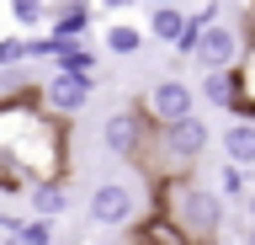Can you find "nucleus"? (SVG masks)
Segmentation results:
<instances>
[{"mask_svg": "<svg viewBox=\"0 0 255 245\" xmlns=\"http://www.w3.org/2000/svg\"><path fill=\"white\" fill-rule=\"evenodd\" d=\"M0 155L27 181L69 171V128L59 112L43 107L37 85H16L11 96H0Z\"/></svg>", "mask_w": 255, "mask_h": 245, "instance_id": "1", "label": "nucleus"}, {"mask_svg": "<svg viewBox=\"0 0 255 245\" xmlns=\"http://www.w3.org/2000/svg\"><path fill=\"white\" fill-rule=\"evenodd\" d=\"M154 213H165L170 224H181L197 245H213L223 235V219H229V197L218 187H207L186 171V176H159L154 181Z\"/></svg>", "mask_w": 255, "mask_h": 245, "instance_id": "2", "label": "nucleus"}, {"mask_svg": "<svg viewBox=\"0 0 255 245\" xmlns=\"http://www.w3.org/2000/svg\"><path fill=\"white\" fill-rule=\"evenodd\" d=\"M207 144H213L207 117L202 112H186V117H175V123H154L133 165H138L149 181H159V176H186V171L202 165Z\"/></svg>", "mask_w": 255, "mask_h": 245, "instance_id": "3", "label": "nucleus"}, {"mask_svg": "<svg viewBox=\"0 0 255 245\" xmlns=\"http://www.w3.org/2000/svg\"><path fill=\"white\" fill-rule=\"evenodd\" d=\"M37 96H43L48 112H59L64 123H69V117H80L85 107H91V96H96V75H85V69H53V75L37 85Z\"/></svg>", "mask_w": 255, "mask_h": 245, "instance_id": "4", "label": "nucleus"}, {"mask_svg": "<svg viewBox=\"0 0 255 245\" xmlns=\"http://www.w3.org/2000/svg\"><path fill=\"white\" fill-rule=\"evenodd\" d=\"M149 128H154V123H149L143 107H117V112H107V123H101V144H107V155H117V160H138Z\"/></svg>", "mask_w": 255, "mask_h": 245, "instance_id": "5", "label": "nucleus"}, {"mask_svg": "<svg viewBox=\"0 0 255 245\" xmlns=\"http://www.w3.org/2000/svg\"><path fill=\"white\" fill-rule=\"evenodd\" d=\"M138 107L149 112V123H175V117L197 112V85H186L181 75H165V80H154L143 91Z\"/></svg>", "mask_w": 255, "mask_h": 245, "instance_id": "6", "label": "nucleus"}, {"mask_svg": "<svg viewBox=\"0 0 255 245\" xmlns=\"http://www.w3.org/2000/svg\"><path fill=\"white\" fill-rule=\"evenodd\" d=\"M91 219L101 229H128L138 219V192H133L128 181H101L91 192Z\"/></svg>", "mask_w": 255, "mask_h": 245, "instance_id": "7", "label": "nucleus"}, {"mask_svg": "<svg viewBox=\"0 0 255 245\" xmlns=\"http://www.w3.org/2000/svg\"><path fill=\"white\" fill-rule=\"evenodd\" d=\"M239 53H245V32L239 27H229V21H207L202 37H197V64L202 69H234L239 64Z\"/></svg>", "mask_w": 255, "mask_h": 245, "instance_id": "8", "label": "nucleus"}, {"mask_svg": "<svg viewBox=\"0 0 255 245\" xmlns=\"http://www.w3.org/2000/svg\"><path fill=\"white\" fill-rule=\"evenodd\" d=\"M197 101L213 107V112H234V107H239V75H234V69H202Z\"/></svg>", "mask_w": 255, "mask_h": 245, "instance_id": "9", "label": "nucleus"}, {"mask_svg": "<svg viewBox=\"0 0 255 245\" xmlns=\"http://www.w3.org/2000/svg\"><path fill=\"white\" fill-rule=\"evenodd\" d=\"M218 144H223V160H239L245 171L255 165V117L234 112V123L218 133Z\"/></svg>", "mask_w": 255, "mask_h": 245, "instance_id": "10", "label": "nucleus"}, {"mask_svg": "<svg viewBox=\"0 0 255 245\" xmlns=\"http://www.w3.org/2000/svg\"><path fill=\"white\" fill-rule=\"evenodd\" d=\"M96 21V5H85V0H64V5H53L48 11V32L59 37H85Z\"/></svg>", "mask_w": 255, "mask_h": 245, "instance_id": "11", "label": "nucleus"}, {"mask_svg": "<svg viewBox=\"0 0 255 245\" xmlns=\"http://www.w3.org/2000/svg\"><path fill=\"white\" fill-rule=\"evenodd\" d=\"M27 203H32V213H43V219H59V213L69 208V187H64V176L27 181Z\"/></svg>", "mask_w": 255, "mask_h": 245, "instance_id": "12", "label": "nucleus"}, {"mask_svg": "<svg viewBox=\"0 0 255 245\" xmlns=\"http://www.w3.org/2000/svg\"><path fill=\"white\" fill-rule=\"evenodd\" d=\"M133 229H138V245H197L181 224H170L165 213H149V219H133Z\"/></svg>", "mask_w": 255, "mask_h": 245, "instance_id": "13", "label": "nucleus"}, {"mask_svg": "<svg viewBox=\"0 0 255 245\" xmlns=\"http://www.w3.org/2000/svg\"><path fill=\"white\" fill-rule=\"evenodd\" d=\"M181 27H186V11H181V0H175V5H149V27H143V32L154 37V43L175 48V37H181Z\"/></svg>", "mask_w": 255, "mask_h": 245, "instance_id": "14", "label": "nucleus"}, {"mask_svg": "<svg viewBox=\"0 0 255 245\" xmlns=\"http://www.w3.org/2000/svg\"><path fill=\"white\" fill-rule=\"evenodd\" d=\"M101 43H107V53H117V59H133V53H143L149 32H143V27H133V21H107Z\"/></svg>", "mask_w": 255, "mask_h": 245, "instance_id": "15", "label": "nucleus"}, {"mask_svg": "<svg viewBox=\"0 0 255 245\" xmlns=\"http://www.w3.org/2000/svg\"><path fill=\"white\" fill-rule=\"evenodd\" d=\"M59 37V32H53ZM96 64H101V53L85 48V37H59V48H53V69H85V75H96Z\"/></svg>", "mask_w": 255, "mask_h": 245, "instance_id": "16", "label": "nucleus"}, {"mask_svg": "<svg viewBox=\"0 0 255 245\" xmlns=\"http://www.w3.org/2000/svg\"><path fill=\"white\" fill-rule=\"evenodd\" d=\"M234 75H239V107H234V112L255 117V48H245V53H239Z\"/></svg>", "mask_w": 255, "mask_h": 245, "instance_id": "17", "label": "nucleus"}, {"mask_svg": "<svg viewBox=\"0 0 255 245\" xmlns=\"http://www.w3.org/2000/svg\"><path fill=\"white\" fill-rule=\"evenodd\" d=\"M213 176H218V181H213V187H218V192L229 197V203H234V197H245V192H250V176H245V165H239V160H223L218 171H213Z\"/></svg>", "mask_w": 255, "mask_h": 245, "instance_id": "18", "label": "nucleus"}, {"mask_svg": "<svg viewBox=\"0 0 255 245\" xmlns=\"http://www.w3.org/2000/svg\"><path fill=\"white\" fill-rule=\"evenodd\" d=\"M5 11H11L16 27H48V0H5Z\"/></svg>", "mask_w": 255, "mask_h": 245, "instance_id": "19", "label": "nucleus"}, {"mask_svg": "<svg viewBox=\"0 0 255 245\" xmlns=\"http://www.w3.org/2000/svg\"><path fill=\"white\" fill-rule=\"evenodd\" d=\"M27 59H32V43L21 32H5V37H0V69H21Z\"/></svg>", "mask_w": 255, "mask_h": 245, "instance_id": "20", "label": "nucleus"}, {"mask_svg": "<svg viewBox=\"0 0 255 245\" xmlns=\"http://www.w3.org/2000/svg\"><path fill=\"white\" fill-rule=\"evenodd\" d=\"M202 27H207L202 16H186V27H181V37H175V53H181V59H191V53H197V37H202Z\"/></svg>", "mask_w": 255, "mask_h": 245, "instance_id": "21", "label": "nucleus"}, {"mask_svg": "<svg viewBox=\"0 0 255 245\" xmlns=\"http://www.w3.org/2000/svg\"><path fill=\"white\" fill-rule=\"evenodd\" d=\"M0 192H27V176H21L5 155H0Z\"/></svg>", "mask_w": 255, "mask_h": 245, "instance_id": "22", "label": "nucleus"}, {"mask_svg": "<svg viewBox=\"0 0 255 245\" xmlns=\"http://www.w3.org/2000/svg\"><path fill=\"white\" fill-rule=\"evenodd\" d=\"M0 245H32V240L21 235V229H0Z\"/></svg>", "mask_w": 255, "mask_h": 245, "instance_id": "23", "label": "nucleus"}, {"mask_svg": "<svg viewBox=\"0 0 255 245\" xmlns=\"http://www.w3.org/2000/svg\"><path fill=\"white\" fill-rule=\"evenodd\" d=\"M101 11H128V5H138V0H96Z\"/></svg>", "mask_w": 255, "mask_h": 245, "instance_id": "24", "label": "nucleus"}, {"mask_svg": "<svg viewBox=\"0 0 255 245\" xmlns=\"http://www.w3.org/2000/svg\"><path fill=\"white\" fill-rule=\"evenodd\" d=\"M245 208H250V224H255V192H245Z\"/></svg>", "mask_w": 255, "mask_h": 245, "instance_id": "25", "label": "nucleus"}, {"mask_svg": "<svg viewBox=\"0 0 255 245\" xmlns=\"http://www.w3.org/2000/svg\"><path fill=\"white\" fill-rule=\"evenodd\" d=\"M245 245H255V224H250V229H245Z\"/></svg>", "mask_w": 255, "mask_h": 245, "instance_id": "26", "label": "nucleus"}, {"mask_svg": "<svg viewBox=\"0 0 255 245\" xmlns=\"http://www.w3.org/2000/svg\"><path fill=\"white\" fill-rule=\"evenodd\" d=\"M143 5H175V0H143Z\"/></svg>", "mask_w": 255, "mask_h": 245, "instance_id": "27", "label": "nucleus"}, {"mask_svg": "<svg viewBox=\"0 0 255 245\" xmlns=\"http://www.w3.org/2000/svg\"><path fill=\"white\" fill-rule=\"evenodd\" d=\"M234 5H245V11H250V0H234Z\"/></svg>", "mask_w": 255, "mask_h": 245, "instance_id": "28", "label": "nucleus"}, {"mask_svg": "<svg viewBox=\"0 0 255 245\" xmlns=\"http://www.w3.org/2000/svg\"><path fill=\"white\" fill-rule=\"evenodd\" d=\"M250 11H255V0H250Z\"/></svg>", "mask_w": 255, "mask_h": 245, "instance_id": "29", "label": "nucleus"}, {"mask_svg": "<svg viewBox=\"0 0 255 245\" xmlns=\"http://www.w3.org/2000/svg\"><path fill=\"white\" fill-rule=\"evenodd\" d=\"M0 5H5V0H0Z\"/></svg>", "mask_w": 255, "mask_h": 245, "instance_id": "30", "label": "nucleus"}]
</instances>
